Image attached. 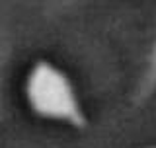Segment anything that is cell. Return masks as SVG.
<instances>
[{
    "mask_svg": "<svg viewBox=\"0 0 156 148\" xmlns=\"http://www.w3.org/2000/svg\"><path fill=\"white\" fill-rule=\"evenodd\" d=\"M146 148H156V144H152V146H146Z\"/></svg>",
    "mask_w": 156,
    "mask_h": 148,
    "instance_id": "cell-3",
    "label": "cell"
},
{
    "mask_svg": "<svg viewBox=\"0 0 156 148\" xmlns=\"http://www.w3.org/2000/svg\"><path fill=\"white\" fill-rule=\"evenodd\" d=\"M154 92H156V41L152 43V49H150L148 58H146L144 72H143V76H140L139 84H136V90H135V96H133V103H135V105L144 103Z\"/></svg>",
    "mask_w": 156,
    "mask_h": 148,
    "instance_id": "cell-2",
    "label": "cell"
},
{
    "mask_svg": "<svg viewBox=\"0 0 156 148\" xmlns=\"http://www.w3.org/2000/svg\"><path fill=\"white\" fill-rule=\"evenodd\" d=\"M26 100L35 115L65 123L72 129H86L88 117L70 78L53 62L39 58L26 76Z\"/></svg>",
    "mask_w": 156,
    "mask_h": 148,
    "instance_id": "cell-1",
    "label": "cell"
}]
</instances>
